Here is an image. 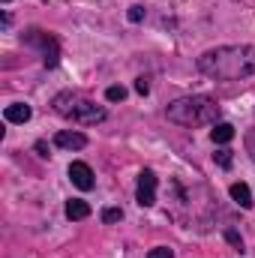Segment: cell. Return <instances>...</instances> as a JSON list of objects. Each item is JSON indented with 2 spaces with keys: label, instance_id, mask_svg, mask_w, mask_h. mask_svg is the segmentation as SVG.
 <instances>
[{
  "label": "cell",
  "instance_id": "19",
  "mask_svg": "<svg viewBox=\"0 0 255 258\" xmlns=\"http://www.w3.org/2000/svg\"><path fill=\"white\" fill-rule=\"evenodd\" d=\"M135 90H138V93L144 96V93L150 90V84H147V78H138V81H135Z\"/></svg>",
  "mask_w": 255,
  "mask_h": 258
},
{
  "label": "cell",
  "instance_id": "5",
  "mask_svg": "<svg viewBox=\"0 0 255 258\" xmlns=\"http://www.w3.org/2000/svg\"><path fill=\"white\" fill-rule=\"evenodd\" d=\"M135 198L141 207H153L156 204V174L150 168H144L138 174V189H135Z\"/></svg>",
  "mask_w": 255,
  "mask_h": 258
},
{
  "label": "cell",
  "instance_id": "13",
  "mask_svg": "<svg viewBox=\"0 0 255 258\" xmlns=\"http://www.w3.org/2000/svg\"><path fill=\"white\" fill-rule=\"evenodd\" d=\"M120 219H123V210H120V207H105V210H102V222L111 225V222H120Z\"/></svg>",
  "mask_w": 255,
  "mask_h": 258
},
{
  "label": "cell",
  "instance_id": "2",
  "mask_svg": "<svg viewBox=\"0 0 255 258\" xmlns=\"http://www.w3.org/2000/svg\"><path fill=\"white\" fill-rule=\"evenodd\" d=\"M168 120L177 123V126H207V123H216L219 117V102L213 96H183L177 102L168 105Z\"/></svg>",
  "mask_w": 255,
  "mask_h": 258
},
{
  "label": "cell",
  "instance_id": "4",
  "mask_svg": "<svg viewBox=\"0 0 255 258\" xmlns=\"http://www.w3.org/2000/svg\"><path fill=\"white\" fill-rule=\"evenodd\" d=\"M24 42H27V45H36V48L42 51V63L48 66V69H54V66L60 63V48H57V39H54V36H48L45 30L30 27V30L24 33Z\"/></svg>",
  "mask_w": 255,
  "mask_h": 258
},
{
  "label": "cell",
  "instance_id": "7",
  "mask_svg": "<svg viewBox=\"0 0 255 258\" xmlns=\"http://www.w3.org/2000/svg\"><path fill=\"white\" fill-rule=\"evenodd\" d=\"M54 144L63 147V150H81V147L87 144V138H84L81 132H69V129H63V132L54 135Z\"/></svg>",
  "mask_w": 255,
  "mask_h": 258
},
{
  "label": "cell",
  "instance_id": "6",
  "mask_svg": "<svg viewBox=\"0 0 255 258\" xmlns=\"http://www.w3.org/2000/svg\"><path fill=\"white\" fill-rule=\"evenodd\" d=\"M69 177H72V183L78 186V189H93V171H90V165H84V162H72L69 165Z\"/></svg>",
  "mask_w": 255,
  "mask_h": 258
},
{
  "label": "cell",
  "instance_id": "1",
  "mask_svg": "<svg viewBox=\"0 0 255 258\" xmlns=\"http://www.w3.org/2000/svg\"><path fill=\"white\" fill-rule=\"evenodd\" d=\"M198 72L213 81H240L255 75V45H219L198 57Z\"/></svg>",
  "mask_w": 255,
  "mask_h": 258
},
{
  "label": "cell",
  "instance_id": "11",
  "mask_svg": "<svg viewBox=\"0 0 255 258\" xmlns=\"http://www.w3.org/2000/svg\"><path fill=\"white\" fill-rule=\"evenodd\" d=\"M231 198L240 204V207H252V192H249V186L246 183H231Z\"/></svg>",
  "mask_w": 255,
  "mask_h": 258
},
{
  "label": "cell",
  "instance_id": "14",
  "mask_svg": "<svg viewBox=\"0 0 255 258\" xmlns=\"http://www.w3.org/2000/svg\"><path fill=\"white\" fill-rule=\"evenodd\" d=\"M225 237H228V243H231L237 252H243V240H240V234H237L234 228H228V231H225Z\"/></svg>",
  "mask_w": 255,
  "mask_h": 258
},
{
  "label": "cell",
  "instance_id": "15",
  "mask_svg": "<svg viewBox=\"0 0 255 258\" xmlns=\"http://www.w3.org/2000/svg\"><path fill=\"white\" fill-rule=\"evenodd\" d=\"M147 258H174V252L168 249V246H156V249H150Z\"/></svg>",
  "mask_w": 255,
  "mask_h": 258
},
{
  "label": "cell",
  "instance_id": "12",
  "mask_svg": "<svg viewBox=\"0 0 255 258\" xmlns=\"http://www.w3.org/2000/svg\"><path fill=\"white\" fill-rule=\"evenodd\" d=\"M105 99H108V102H123V99H126V90H123L120 84H114V87L105 90Z\"/></svg>",
  "mask_w": 255,
  "mask_h": 258
},
{
  "label": "cell",
  "instance_id": "10",
  "mask_svg": "<svg viewBox=\"0 0 255 258\" xmlns=\"http://www.w3.org/2000/svg\"><path fill=\"white\" fill-rule=\"evenodd\" d=\"M210 138H213L216 144H228V141L234 138V126H231V123H213Z\"/></svg>",
  "mask_w": 255,
  "mask_h": 258
},
{
  "label": "cell",
  "instance_id": "3",
  "mask_svg": "<svg viewBox=\"0 0 255 258\" xmlns=\"http://www.w3.org/2000/svg\"><path fill=\"white\" fill-rule=\"evenodd\" d=\"M51 108L60 117L72 120V123H81V126H93V123H102L105 120V108H99L96 102H90V99H84L78 93H69V90L54 96Z\"/></svg>",
  "mask_w": 255,
  "mask_h": 258
},
{
  "label": "cell",
  "instance_id": "16",
  "mask_svg": "<svg viewBox=\"0 0 255 258\" xmlns=\"http://www.w3.org/2000/svg\"><path fill=\"white\" fill-rule=\"evenodd\" d=\"M213 159H216L222 168H228V165H231V150H219V153H213Z\"/></svg>",
  "mask_w": 255,
  "mask_h": 258
},
{
  "label": "cell",
  "instance_id": "18",
  "mask_svg": "<svg viewBox=\"0 0 255 258\" xmlns=\"http://www.w3.org/2000/svg\"><path fill=\"white\" fill-rule=\"evenodd\" d=\"M129 21H141V18H144V9H141V6H129Z\"/></svg>",
  "mask_w": 255,
  "mask_h": 258
},
{
  "label": "cell",
  "instance_id": "9",
  "mask_svg": "<svg viewBox=\"0 0 255 258\" xmlns=\"http://www.w3.org/2000/svg\"><path fill=\"white\" fill-rule=\"evenodd\" d=\"M66 216L69 219H87L90 216V204L81 201V198H72V201H66Z\"/></svg>",
  "mask_w": 255,
  "mask_h": 258
},
{
  "label": "cell",
  "instance_id": "17",
  "mask_svg": "<svg viewBox=\"0 0 255 258\" xmlns=\"http://www.w3.org/2000/svg\"><path fill=\"white\" fill-rule=\"evenodd\" d=\"M243 141H246V153L252 156V162H255V129L246 132V138H243Z\"/></svg>",
  "mask_w": 255,
  "mask_h": 258
},
{
  "label": "cell",
  "instance_id": "8",
  "mask_svg": "<svg viewBox=\"0 0 255 258\" xmlns=\"http://www.w3.org/2000/svg\"><path fill=\"white\" fill-rule=\"evenodd\" d=\"M30 105H24V102H15V105H6V111H3V117L9 120V123H27L30 120Z\"/></svg>",
  "mask_w": 255,
  "mask_h": 258
}]
</instances>
